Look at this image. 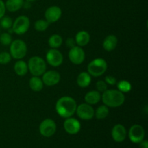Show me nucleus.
Segmentation results:
<instances>
[{"label":"nucleus","mask_w":148,"mask_h":148,"mask_svg":"<svg viewBox=\"0 0 148 148\" xmlns=\"http://www.w3.org/2000/svg\"><path fill=\"white\" fill-rule=\"evenodd\" d=\"M77 105L73 98L70 96H63L56 103V111L58 115L64 119L72 117L75 114Z\"/></svg>","instance_id":"f257e3e1"},{"label":"nucleus","mask_w":148,"mask_h":148,"mask_svg":"<svg viewBox=\"0 0 148 148\" xmlns=\"http://www.w3.org/2000/svg\"><path fill=\"white\" fill-rule=\"evenodd\" d=\"M101 99L104 105L108 108H117L124 104L125 101L124 93L119 90L111 89L104 91L101 95Z\"/></svg>","instance_id":"f03ea898"},{"label":"nucleus","mask_w":148,"mask_h":148,"mask_svg":"<svg viewBox=\"0 0 148 148\" xmlns=\"http://www.w3.org/2000/svg\"><path fill=\"white\" fill-rule=\"evenodd\" d=\"M27 64L28 71L33 76L40 77L46 71V63L40 56H33Z\"/></svg>","instance_id":"7ed1b4c3"},{"label":"nucleus","mask_w":148,"mask_h":148,"mask_svg":"<svg viewBox=\"0 0 148 148\" xmlns=\"http://www.w3.org/2000/svg\"><path fill=\"white\" fill-rule=\"evenodd\" d=\"M87 69L90 76L98 77L102 76L106 72L108 64L103 58H96L88 64Z\"/></svg>","instance_id":"20e7f679"},{"label":"nucleus","mask_w":148,"mask_h":148,"mask_svg":"<svg viewBox=\"0 0 148 148\" xmlns=\"http://www.w3.org/2000/svg\"><path fill=\"white\" fill-rule=\"evenodd\" d=\"M10 46V53L13 59L20 60L23 59L27 54V45L23 40L17 39L12 40Z\"/></svg>","instance_id":"39448f33"},{"label":"nucleus","mask_w":148,"mask_h":148,"mask_svg":"<svg viewBox=\"0 0 148 148\" xmlns=\"http://www.w3.org/2000/svg\"><path fill=\"white\" fill-rule=\"evenodd\" d=\"M30 25V19L27 16L21 15L13 21L12 28L14 33L17 35H23L28 30Z\"/></svg>","instance_id":"423d86ee"},{"label":"nucleus","mask_w":148,"mask_h":148,"mask_svg":"<svg viewBox=\"0 0 148 148\" xmlns=\"http://www.w3.org/2000/svg\"><path fill=\"white\" fill-rule=\"evenodd\" d=\"M56 124L51 119L43 120L39 125V132L43 137H51L56 133Z\"/></svg>","instance_id":"0eeeda50"},{"label":"nucleus","mask_w":148,"mask_h":148,"mask_svg":"<svg viewBox=\"0 0 148 148\" xmlns=\"http://www.w3.org/2000/svg\"><path fill=\"white\" fill-rule=\"evenodd\" d=\"M46 60L49 65L57 67L63 63L64 56L62 52L57 49H51L46 53Z\"/></svg>","instance_id":"6e6552de"},{"label":"nucleus","mask_w":148,"mask_h":148,"mask_svg":"<svg viewBox=\"0 0 148 148\" xmlns=\"http://www.w3.org/2000/svg\"><path fill=\"white\" fill-rule=\"evenodd\" d=\"M145 132L143 126L140 124H134L130 127L128 132V137L130 141L134 144H139L145 138Z\"/></svg>","instance_id":"1a4fd4ad"},{"label":"nucleus","mask_w":148,"mask_h":148,"mask_svg":"<svg viewBox=\"0 0 148 148\" xmlns=\"http://www.w3.org/2000/svg\"><path fill=\"white\" fill-rule=\"evenodd\" d=\"M77 116L82 120H90L92 119L95 115V110L92 106L90 104L81 103L77 106L76 108Z\"/></svg>","instance_id":"9d476101"},{"label":"nucleus","mask_w":148,"mask_h":148,"mask_svg":"<svg viewBox=\"0 0 148 148\" xmlns=\"http://www.w3.org/2000/svg\"><path fill=\"white\" fill-rule=\"evenodd\" d=\"M69 59L75 65L82 64L85 59V53L82 47L75 46L71 48L68 53Z\"/></svg>","instance_id":"9b49d317"},{"label":"nucleus","mask_w":148,"mask_h":148,"mask_svg":"<svg viewBox=\"0 0 148 148\" xmlns=\"http://www.w3.org/2000/svg\"><path fill=\"white\" fill-rule=\"evenodd\" d=\"M61 80V75L56 70H49L42 75V81L46 86H54Z\"/></svg>","instance_id":"f8f14e48"},{"label":"nucleus","mask_w":148,"mask_h":148,"mask_svg":"<svg viewBox=\"0 0 148 148\" xmlns=\"http://www.w3.org/2000/svg\"><path fill=\"white\" fill-rule=\"evenodd\" d=\"M64 129L69 134H76L81 130V124L77 119L69 117L65 119L64 122Z\"/></svg>","instance_id":"ddd939ff"},{"label":"nucleus","mask_w":148,"mask_h":148,"mask_svg":"<svg viewBox=\"0 0 148 148\" xmlns=\"http://www.w3.org/2000/svg\"><path fill=\"white\" fill-rule=\"evenodd\" d=\"M62 14V9L58 6H51L45 12V20L49 23H54L61 18Z\"/></svg>","instance_id":"4468645a"},{"label":"nucleus","mask_w":148,"mask_h":148,"mask_svg":"<svg viewBox=\"0 0 148 148\" xmlns=\"http://www.w3.org/2000/svg\"><path fill=\"white\" fill-rule=\"evenodd\" d=\"M127 132L125 127L121 124H116L111 130V137L116 143H122L125 140Z\"/></svg>","instance_id":"2eb2a0df"},{"label":"nucleus","mask_w":148,"mask_h":148,"mask_svg":"<svg viewBox=\"0 0 148 148\" xmlns=\"http://www.w3.org/2000/svg\"><path fill=\"white\" fill-rule=\"evenodd\" d=\"M118 44V38L115 35H108L103 41V48L105 51L111 52L116 49Z\"/></svg>","instance_id":"dca6fc26"},{"label":"nucleus","mask_w":148,"mask_h":148,"mask_svg":"<svg viewBox=\"0 0 148 148\" xmlns=\"http://www.w3.org/2000/svg\"><path fill=\"white\" fill-rule=\"evenodd\" d=\"M75 39L77 46L84 47V46H87L90 41V35L88 31L80 30L77 33Z\"/></svg>","instance_id":"f3484780"},{"label":"nucleus","mask_w":148,"mask_h":148,"mask_svg":"<svg viewBox=\"0 0 148 148\" xmlns=\"http://www.w3.org/2000/svg\"><path fill=\"white\" fill-rule=\"evenodd\" d=\"M101 100V94L98 90H91L85 95V101L90 105H95Z\"/></svg>","instance_id":"a211bd4d"},{"label":"nucleus","mask_w":148,"mask_h":148,"mask_svg":"<svg viewBox=\"0 0 148 148\" xmlns=\"http://www.w3.org/2000/svg\"><path fill=\"white\" fill-rule=\"evenodd\" d=\"M91 80L92 78L88 72H82L77 77V84L80 88H85L89 86L91 83Z\"/></svg>","instance_id":"6ab92c4d"},{"label":"nucleus","mask_w":148,"mask_h":148,"mask_svg":"<svg viewBox=\"0 0 148 148\" xmlns=\"http://www.w3.org/2000/svg\"><path fill=\"white\" fill-rule=\"evenodd\" d=\"M14 70L18 76H25L28 72L27 64L22 59L17 60L14 65Z\"/></svg>","instance_id":"aec40b11"},{"label":"nucleus","mask_w":148,"mask_h":148,"mask_svg":"<svg viewBox=\"0 0 148 148\" xmlns=\"http://www.w3.org/2000/svg\"><path fill=\"white\" fill-rule=\"evenodd\" d=\"M5 3L6 10L10 12H14L23 7L24 0H7Z\"/></svg>","instance_id":"412c9836"},{"label":"nucleus","mask_w":148,"mask_h":148,"mask_svg":"<svg viewBox=\"0 0 148 148\" xmlns=\"http://www.w3.org/2000/svg\"><path fill=\"white\" fill-rule=\"evenodd\" d=\"M43 84L42 79L39 77L33 76L29 80V86L30 88L34 92H40L43 90Z\"/></svg>","instance_id":"4be33fe9"},{"label":"nucleus","mask_w":148,"mask_h":148,"mask_svg":"<svg viewBox=\"0 0 148 148\" xmlns=\"http://www.w3.org/2000/svg\"><path fill=\"white\" fill-rule=\"evenodd\" d=\"M63 43V38L62 36L59 34H53L50 36L48 40L49 46L51 49H58L60 47Z\"/></svg>","instance_id":"5701e85b"},{"label":"nucleus","mask_w":148,"mask_h":148,"mask_svg":"<svg viewBox=\"0 0 148 148\" xmlns=\"http://www.w3.org/2000/svg\"><path fill=\"white\" fill-rule=\"evenodd\" d=\"M108 114H109V108L108 106L103 104V105H101L99 107H98L96 111H95L94 116H95L97 119L102 120L106 118Z\"/></svg>","instance_id":"b1692460"},{"label":"nucleus","mask_w":148,"mask_h":148,"mask_svg":"<svg viewBox=\"0 0 148 148\" xmlns=\"http://www.w3.org/2000/svg\"><path fill=\"white\" fill-rule=\"evenodd\" d=\"M117 88L119 91H121L123 93H127L131 91L132 90V84L129 81L122 79L120 80L119 82H117Z\"/></svg>","instance_id":"393cba45"},{"label":"nucleus","mask_w":148,"mask_h":148,"mask_svg":"<svg viewBox=\"0 0 148 148\" xmlns=\"http://www.w3.org/2000/svg\"><path fill=\"white\" fill-rule=\"evenodd\" d=\"M49 24L50 23L46 21V20L40 19V20H38L35 22L34 28L36 29V30L38 32H43L47 30V28L49 26Z\"/></svg>","instance_id":"a878e982"},{"label":"nucleus","mask_w":148,"mask_h":148,"mask_svg":"<svg viewBox=\"0 0 148 148\" xmlns=\"http://www.w3.org/2000/svg\"><path fill=\"white\" fill-rule=\"evenodd\" d=\"M12 19L7 16H4L0 19V27H2L3 29H5V30L11 28L12 26Z\"/></svg>","instance_id":"bb28decb"},{"label":"nucleus","mask_w":148,"mask_h":148,"mask_svg":"<svg viewBox=\"0 0 148 148\" xmlns=\"http://www.w3.org/2000/svg\"><path fill=\"white\" fill-rule=\"evenodd\" d=\"M12 42V37L9 33H3L0 34V43L3 46H9Z\"/></svg>","instance_id":"cd10ccee"},{"label":"nucleus","mask_w":148,"mask_h":148,"mask_svg":"<svg viewBox=\"0 0 148 148\" xmlns=\"http://www.w3.org/2000/svg\"><path fill=\"white\" fill-rule=\"evenodd\" d=\"M12 60V56L10 53L3 51L0 53V64L5 65L10 63Z\"/></svg>","instance_id":"c85d7f7f"},{"label":"nucleus","mask_w":148,"mask_h":148,"mask_svg":"<svg viewBox=\"0 0 148 148\" xmlns=\"http://www.w3.org/2000/svg\"><path fill=\"white\" fill-rule=\"evenodd\" d=\"M95 87L98 92H103L108 89V85L104 80H98L95 84Z\"/></svg>","instance_id":"c756f323"},{"label":"nucleus","mask_w":148,"mask_h":148,"mask_svg":"<svg viewBox=\"0 0 148 148\" xmlns=\"http://www.w3.org/2000/svg\"><path fill=\"white\" fill-rule=\"evenodd\" d=\"M104 81L106 82L107 85H116L117 83L116 78L111 76V75H107V76L105 77V80Z\"/></svg>","instance_id":"7c9ffc66"},{"label":"nucleus","mask_w":148,"mask_h":148,"mask_svg":"<svg viewBox=\"0 0 148 148\" xmlns=\"http://www.w3.org/2000/svg\"><path fill=\"white\" fill-rule=\"evenodd\" d=\"M65 43H66V47L69 48V49L77 46L75 39L73 38H68L66 40V42H65Z\"/></svg>","instance_id":"2f4dec72"},{"label":"nucleus","mask_w":148,"mask_h":148,"mask_svg":"<svg viewBox=\"0 0 148 148\" xmlns=\"http://www.w3.org/2000/svg\"><path fill=\"white\" fill-rule=\"evenodd\" d=\"M6 7L5 3L4 2L3 0H0V19L3 17L5 14L6 12Z\"/></svg>","instance_id":"473e14b6"},{"label":"nucleus","mask_w":148,"mask_h":148,"mask_svg":"<svg viewBox=\"0 0 148 148\" xmlns=\"http://www.w3.org/2000/svg\"><path fill=\"white\" fill-rule=\"evenodd\" d=\"M140 148H148V142L147 140H143V141L139 143Z\"/></svg>","instance_id":"72a5a7b5"},{"label":"nucleus","mask_w":148,"mask_h":148,"mask_svg":"<svg viewBox=\"0 0 148 148\" xmlns=\"http://www.w3.org/2000/svg\"><path fill=\"white\" fill-rule=\"evenodd\" d=\"M23 7H24L25 9H27V10H28V9H30V7H31V2H29V1H24Z\"/></svg>","instance_id":"f704fd0d"},{"label":"nucleus","mask_w":148,"mask_h":148,"mask_svg":"<svg viewBox=\"0 0 148 148\" xmlns=\"http://www.w3.org/2000/svg\"><path fill=\"white\" fill-rule=\"evenodd\" d=\"M25 1H29V2H33V1H36V0H25Z\"/></svg>","instance_id":"c9c22d12"},{"label":"nucleus","mask_w":148,"mask_h":148,"mask_svg":"<svg viewBox=\"0 0 148 148\" xmlns=\"http://www.w3.org/2000/svg\"><path fill=\"white\" fill-rule=\"evenodd\" d=\"M0 33H1V27H0Z\"/></svg>","instance_id":"e433bc0d"}]
</instances>
